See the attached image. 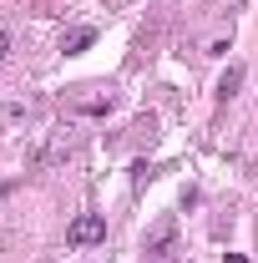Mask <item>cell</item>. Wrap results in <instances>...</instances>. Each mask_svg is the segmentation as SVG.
<instances>
[{"mask_svg":"<svg viewBox=\"0 0 258 263\" xmlns=\"http://www.w3.org/2000/svg\"><path fill=\"white\" fill-rule=\"evenodd\" d=\"M101 238H106V218H101V213H76L71 228H66V243H71V248H91Z\"/></svg>","mask_w":258,"mask_h":263,"instance_id":"cell-1","label":"cell"},{"mask_svg":"<svg viewBox=\"0 0 258 263\" xmlns=\"http://www.w3.org/2000/svg\"><path fill=\"white\" fill-rule=\"evenodd\" d=\"M172 248H177V218H162L157 228L147 233V258H152V263H167V258H172Z\"/></svg>","mask_w":258,"mask_h":263,"instance_id":"cell-2","label":"cell"},{"mask_svg":"<svg viewBox=\"0 0 258 263\" xmlns=\"http://www.w3.org/2000/svg\"><path fill=\"white\" fill-rule=\"evenodd\" d=\"M91 41H97V31H91V26H76V31L61 35V51H66V56H76V51H86Z\"/></svg>","mask_w":258,"mask_h":263,"instance_id":"cell-3","label":"cell"},{"mask_svg":"<svg viewBox=\"0 0 258 263\" xmlns=\"http://www.w3.org/2000/svg\"><path fill=\"white\" fill-rule=\"evenodd\" d=\"M238 86H243V66H228V71H223V81H218V97H233V91H238Z\"/></svg>","mask_w":258,"mask_h":263,"instance_id":"cell-4","label":"cell"},{"mask_svg":"<svg viewBox=\"0 0 258 263\" xmlns=\"http://www.w3.org/2000/svg\"><path fill=\"white\" fill-rule=\"evenodd\" d=\"M5 51H10V35L0 31V61H5Z\"/></svg>","mask_w":258,"mask_h":263,"instance_id":"cell-5","label":"cell"},{"mask_svg":"<svg viewBox=\"0 0 258 263\" xmlns=\"http://www.w3.org/2000/svg\"><path fill=\"white\" fill-rule=\"evenodd\" d=\"M223 263H248V258H243V253H228V258Z\"/></svg>","mask_w":258,"mask_h":263,"instance_id":"cell-6","label":"cell"}]
</instances>
